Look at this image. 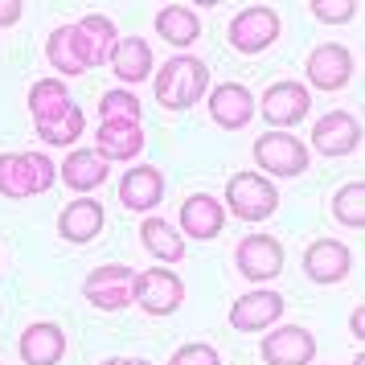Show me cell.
<instances>
[{
    "label": "cell",
    "mask_w": 365,
    "mask_h": 365,
    "mask_svg": "<svg viewBox=\"0 0 365 365\" xmlns=\"http://www.w3.org/2000/svg\"><path fill=\"white\" fill-rule=\"evenodd\" d=\"M128 365H148V361H140V357H128Z\"/></svg>",
    "instance_id": "obj_35"
},
{
    "label": "cell",
    "mask_w": 365,
    "mask_h": 365,
    "mask_svg": "<svg viewBox=\"0 0 365 365\" xmlns=\"http://www.w3.org/2000/svg\"><path fill=\"white\" fill-rule=\"evenodd\" d=\"M210 119L222 132H238L255 119V95L242 83H217L210 91Z\"/></svg>",
    "instance_id": "obj_15"
},
{
    "label": "cell",
    "mask_w": 365,
    "mask_h": 365,
    "mask_svg": "<svg viewBox=\"0 0 365 365\" xmlns=\"http://www.w3.org/2000/svg\"><path fill=\"white\" fill-rule=\"evenodd\" d=\"M140 242H144V250H148L152 259H160V263H181L185 259V234H177V226L165 222V217H144Z\"/></svg>",
    "instance_id": "obj_26"
},
{
    "label": "cell",
    "mask_w": 365,
    "mask_h": 365,
    "mask_svg": "<svg viewBox=\"0 0 365 365\" xmlns=\"http://www.w3.org/2000/svg\"><path fill=\"white\" fill-rule=\"evenodd\" d=\"M103 365H128V357H107Z\"/></svg>",
    "instance_id": "obj_34"
},
{
    "label": "cell",
    "mask_w": 365,
    "mask_h": 365,
    "mask_svg": "<svg viewBox=\"0 0 365 365\" xmlns=\"http://www.w3.org/2000/svg\"><path fill=\"white\" fill-rule=\"evenodd\" d=\"M132 304H140L148 316H168L185 304V283L168 267H148L132 279Z\"/></svg>",
    "instance_id": "obj_4"
},
{
    "label": "cell",
    "mask_w": 365,
    "mask_h": 365,
    "mask_svg": "<svg viewBox=\"0 0 365 365\" xmlns=\"http://www.w3.org/2000/svg\"><path fill=\"white\" fill-rule=\"evenodd\" d=\"M349 329H353V336H361V308L349 316Z\"/></svg>",
    "instance_id": "obj_33"
},
{
    "label": "cell",
    "mask_w": 365,
    "mask_h": 365,
    "mask_svg": "<svg viewBox=\"0 0 365 365\" xmlns=\"http://www.w3.org/2000/svg\"><path fill=\"white\" fill-rule=\"evenodd\" d=\"M152 25H156V37H165L168 46H177V50H189L201 37V17L189 4H165Z\"/></svg>",
    "instance_id": "obj_24"
},
{
    "label": "cell",
    "mask_w": 365,
    "mask_h": 365,
    "mask_svg": "<svg viewBox=\"0 0 365 365\" xmlns=\"http://www.w3.org/2000/svg\"><path fill=\"white\" fill-rule=\"evenodd\" d=\"M332 217L349 226V230H361L365 226V185L361 181H349L332 193Z\"/></svg>",
    "instance_id": "obj_27"
},
{
    "label": "cell",
    "mask_w": 365,
    "mask_h": 365,
    "mask_svg": "<svg viewBox=\"0 0 365 365\" xmlns=\"http://www.w3.org/2000/svg\"><path fill=\"white\" fill-rule=\"evenodd\" d=\"M107 62H111V74L123 83H144L152 74V50L144 37H119Z\"/></svg>",
    "instance_id": "obj_25"
},
{
    "label": "cell",
    "mask_w": 365,
    "mask_h": 365,
    "mask_svg": "<svg viewBox=\"0 0 365 365\" xmlns=\"http://www.w3.org/2000/svg\"><path fill=\"white\" fill-rule=\"evenodd\" d=\"M58 177L66 181V189H74L78 197H86L91 189H99L107 181V160L95 148H70V156L58 168Z\"/></svg>",
    "instance_id": "obj_20"
},
{
    "label": "cell",
    "mask_w": 365,
    "mask_h": 365,
    "mask_svg": "<svg viewBox=\"0 0 365 365\" xmlns=\"http://www.w3.org/2000/svg\"><path fill=\"white\" fill-rule=\"evenodd\" d=\"M279 37V13L267 4H250L230 21V46L238 53H263Z\"/></svg>",
    "instance_id": "obj_7"
},
{
    "label": "cell",
    "mask_w": 365,
    "mask_h": 365,
    "mask_svg": "<svg viewBox=\"0 0 365 365\" xmlns=\"http://www.w3.org/2000/svg\"><path fill=\"white\" fill-rule=\"evenodd\" d=\"M103 217L107 214H103V205L95 197H78L58 214V234H62L66 242H78V247H83V242H91V238L103 230Z\"/></svg>",
    "instance_id": "obj_21"
},
{
    "label": "cell",
    "mask_w": 365,
    "mask_h": 365,
    "mask_svg": "<svg viewBox=\"0 0 365 365\" xmlns=\"http://www.w3.org/2000/svg\"><path fill=\"white\" fill-rule=\"evenodd\" d=\"M99 115L103 123H132V128H144V107L132 91H107L99 99Z\"/></svg>",
    "instance_id": "obj_28"
},
{
    "label": "cell",
    "mask_w": 365,
    "mask_h": 365,
    "mask_svg": "<svg viewBox=\"0 0 365 365\" xmlns=\"http://www.w3.org/2000/svg\"><path fill=\"white\" fill-rule=\"evenodd\" d=\"M308 9H312V17L324 21V25H345V21L357 17V0H312Z\"/></svg>",
    "instance_id": "obj_30"
},
{
    "label": "cell",
    "mask_w": 365,
    "mask_h": 365,
    "mask_svg": "<svg viewBox=\"0 0 365 365\" xmlns=\"http://www.w3.org/2000/svg\"><path fill=\"white\" fill-rule=\"evenodd\" d=\"M83 128H86V115H83V107L74 103L62 119H53V123H46V128H37V135L46 140V144H58V148H70L78 135H83Z\"/></svg>",
    "instance_id": "obj_29"
},
{
    "label": "cell",
    "mask_w": 365,
    "mask_h": 365,
    "mask_svg": "<svg viewBox=\"0 0 365 365\" xmlns=\"http://www.w3.org/2000/svg\"><path fill=\"white\" fill-rule=\"evenodd\" d=\"M234 263H238V271H242L247 279H255V283L275 279V275L283 271L279 238H271V234H247V238L238 242V250H234Z\"/></svg>",
    "instance_id": "obj_10"
},
{
    "label": "cell",
    "mask_w": 365,
    "mask_h": 365,
    "mask_svg": "<svg viewBox=\"0 0 365 365\" xmlns=\"http://www.w3.org/2000/svg\"><path fill=\"white\" fill-rule=\"evenodd\" d=\"M181 234L189 238H217L222 226H226V205L210 193H193V197L181 201Z\"/></svg>",
    "instance_id": "obj_19"
},
{
    "label": "cell",
    "mask_w": 365,
    "mask_h": 365,
    "mask_svg": "<svg viewBox=\"0 0 365 365\" xmlns=\"http://www.w3.org/2000/svg\"><path fill=\"white\" fill-rule=\"evenodd\" d=\"M53 168L58 165H50L46 152H4L0 156V197L25 201L50 193L53 181H58Z\"/></svg>",
    "instance_id": "obj_2"
},
{
    "label": "cell",
    "mask_w": 365,
    "mask_h": 365,
    "mask_svg": "<svg viewBox=\"0 0 365 365\" xmlns=\"http://www.w3.org/2000/svg\"><path fill=\"white\" fill-rule=\"evenodd\" d=\"M132 279H135L132 267H119V263L95 267L83 279V296L103 312H119L123 304H132Z\"/></svg>",
    "instance_id": "obj_9"
},
{
    "label": "cell",
    "mask_w": 365,
    "mask_h": 365,
    "mask_svg": "<svg viewBox=\"0 0 365 365\" xmlns=\"http://www.w3.org/2000/svg\"><path fill=\"white\" fill-rule=\"evenodd\" d=\"M17 353L25 365H58L66 357V332L50 324V320H34L29 329L21 332Z\"/></svg>",
    "instance_id": "obj_18"
},
{
    "label": "cell",
    "mask_w": 365,
    "mask_h": 365,
    "mask_svg": "<svg viewBox=\"0 0 365 365\" xmlns=\"http://www.w3.org/2000/svg\"><path fill=\"white\" fill-rule=\"evenodd\" d=\"M119 201H123V210H132V214L156 210V205L165 201V173L152 168V165L128 168V173L119 177Z\"/></svg>",
    "instance_id": "obj_16"
},
{
    "label": "cell",
    "mask_w": 365,
    "mask_h": 365,
    "mask_svg": "<svg viewBox=\"0 0 365 365\" xmlns=\"http://www.w3.org/2000/svg\"><path fill=\"white\" fill-rule=\"evenodd\" d=\"M308 107H312V95H308L304 83L283 78V83H271L263 91V115H267V123H271V132L296 128L299 119H308Z\"/></svg>",
    "instance_id": "obj_8"
},
{
    "label": "cell",
    "mask_w": 365,
    "mask_h": 365,
    "mask_svg": "<svg viewBox=\"0 0 365 365\" xmlns=\"http://www.w3.org/2000/svg\"><path fill=\"white\" fill-rule=\"evenodd\" d=\"M46 58H50V66L62 70V74H86V70L103 66V58L95 53L91 37H86L78 25H58V29L46 37Z\"/></svg>",
    "instance_id": "obj_5"
},
{
    "label": "cell",
    "mask_w": 365,
    "mask_h": 365,
    "mask_svg": "<svg viewBox=\"0 0 365 365\" xmlns=\"http://www.w3.org/2000/svg\"><path fill=\"white\" fill-rule=\"evenodd\" d=\"M205 86H210V66L201 58H193V53H177V58H168L165 66L152 74L156 103L168 107V111H185V107L201 103Z\"/></svg>",
    "instance_id": "obj_1"
},
{
    "label": "cell",
    "mask_w": 365,
    "mask_h": 365,
    "mask_svg": "<svg viewBox=\"0 0 365 365\" xmlns=\"http://www.w3.org/2000/svg\"><path fill=\"white\" fill-rule=\"evenodd\" d=\"M353 267V255L341 238H316L312 247L304 250V275L312 283H341Z\"/></svg>",
    "instance_id": "obj_14"
},
{
    "label": "cell",
    "mask_w": 365,
    "mask_h": 365,
    "mask_svg": "<svg viewBox=\"0 0 365 365\" xmlns=\"http://www.w3.org/2000/svg\"><path fill=\"white\" fill-rule=\"evenodd\" d=\"M74 107V99H70V91L62 78H37L34 86H29V115H34V128H46V123H53V119H62Z\"/></svg>",
    "instance_id": "obj_22"
},
{
    "label": "cell",
    "mask_w": 365,
    "mask_h": 365,
    "mask_svg": "<svg viewBox=\"0 0 365 365\" xmlns=\"http://www.w3.org/2000/svg\"><path fill=\"white\" fill-rule=\"evenodd\" d=\"M361 144V123L353 111H329L312 123V148L320 156H349Z\"/></svg>",
    "instance_id": "obj_11"
},
{
    "label": "cell",
    "mask_w": 365,
    "mask_h": 365,
    "mask_svg": "<svg viewBox=\"0 0 365 365\" xmlns=\"http://www.w3.org/2000/svg\"><path fill=\"white\" fill-rule=\"evenodd\" d=\"M353 365H365V357H361V353H357V357H353Z\"/></svg>",
    "instance_id": "obj_36"
},
{
    "label": "cell",
    "mask_w": 365,
    "mask_h": 365,
    "mask_svg": "<svg viewBox=\"0 0 365 365\" xmlns=\"http://www.w3.org/2000/svg\"><path fill=\"white\" fill-rule=\"evenodd\" d=\"M283 316L279 292H247L242 299L230 304V329L238 332H267Z\"/></svg>",
    "instance_id": "obj_17"
},
{
    "label": "cell",
    "mask_w": 365,
    "mask_h": 365,
    "mask_svg": "<svg viewBox=\"0 0 365 365\" xmlns=\"http://www.w3.org/2000/svg\"><path fill=\"white\" fill-rule=\"evenodd\" d=\"M353 78V53L341 41H320L308 53V83L316 91H341Z\"/></svg>",
    "instance_id": "obj_13"
},
{
    "label": "cell",
    "mask_w": 365,
    "mask_h": 365,
    "mask_svg": "<svg viewBox=\"0 0 365 365\" xmlns=\"http://www.w3.org/2000/svg\"><path fill=\"white\" fill-rule=\"evenodd\" d=\"M168 365H222V353L214 345H205V341H193V345H181Z\"/></svg>",
    "instance_id": "obj_31"
},
{
    "label": "cell",
    "mask_w": 365,
    "mask_h": 365,
    "mask_svg": "<svg viewBox=\"0 0 365 365\" xmlns=\"http://www.w3.org/2000/svg\"><path fill=\"white\" fill-rule=\"evenodd\" d=\"M17 21H21V4H17V0H0V25H9V29H13Z\"/></svg>",
    "instance_id": "obj_32"
},
{
    "label": "cell",
    "mask_w": 365,
    "mask_h": 365,
    "mask_svg": "<svg viewBox=\"0 0 365 365\" xmlns=\"http://www.w3.org/2000/svg\"><path fill=\"white\" fill-rule=\"evenodd\" d=\"M255 165L271 177H299L308 168V144L287 132H267L255 140Z\"/></svg>",
    "instance_id": "obj_6"
},
{
    "label": "cell",
    "mask_w": 365,
    "mask_h": 365,
    "mask_svg": "<svg viewBox=\"0 0 365 365\" xmlns=\"http://www.w3.org/2000/svg\"><path fill=\"white\" fill-rule=\"evenodd\" d=\"M226 205L238 222H267L279 210V193L259 173H234L226 181Z\"/></svg>",
    "instance_id": "obj_3"
},
{
    "label": "cell",
    "mask_w": 365,
    "mask_h": 365,
    "mask_svg": "<svg viewBox=\"0 0 365 365\" xmlns=\"http://www.w3.org/2000/svg\"><path fill=\"white\" fill-rule=\"evenodd\" d=\"M259 353L267 365H308L316 357V336L304 324H283V329L267 332Z\"/></svg>",
    "instance_id": "obj_12"
},
{
    "label": "cell",
    "mask_w": 365,
    "mask_h": 365,
    "mask_svg": "<svg viewBox=\"0 0 365 365\" xmlns=\"http://www.w3.org/2000/svg\"><path fill=\"white\" fill-rule=\"evenodd\" d=\"M95 152L103 160H135L144 152V128H132V123H99L95 132Z\"/></svg>",
    "instance_id": "obj_23"
}]
</instances>
